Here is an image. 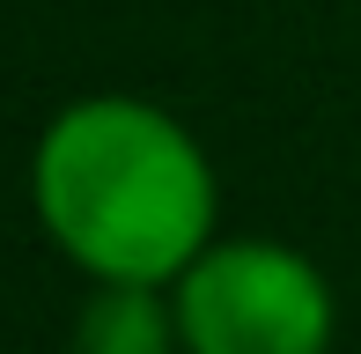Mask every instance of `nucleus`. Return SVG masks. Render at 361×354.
I'll use <instances>...</instances> for the list:
<instances>
[{
  "mask_svg": "<svg viewBox=\"0 0 361 354\" xmlns=\"http://www.w3.org/2000/svg\"><path fill=\"white\" fill-rule=\"evenodd\" d=\"M185 354H332L339 295L288 236H214L170 281Z\"/></svg>",
  "mask_w": 361,
  "mask_h": 354,
  "instance_id": "2",
  "label": "nucleus"
},
{
  "mask_svg": "<svg viewBox=\"0 0 361 354\" xmlns=\"http://www.w3.org/2000/svg\"><path fill=\"white\" fill-rule=\"evenodd\" d=\"M30 214L81 281L170 288L221 236V170L170 104L96 89L37 126Z\"/></svg>",
  "mask_w": 361,
  "mask_h": 354,
  "instance_id": "1",
  "label": "nucleus"
},
{
  "mask_svg": "<svg viewBox=\"0 0 361 354\" xmlns=\"http://www.w3.org/2000/svg\"><path fill=\"white\" fill-rule=\"evenodd\" d=\"M74 354H185L177 347V303L147 281H89L74 310Z\"/></svg>",
  "mask_w": 361,
  "mask_h": 354,
  "instance_id": "3",
  "label": "nucleus"
}]
</instances>
